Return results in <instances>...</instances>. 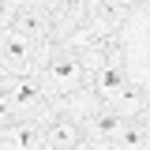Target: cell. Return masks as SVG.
Segmentation results:
<instances>
[{
	"label": "cell",
	"instance_id": "cell-1",
	"mask_svg": "<svg viewBox=\"0 0 150 150\" xmlns=\"http://www.w3.org/2000/svg\"><path fill=\"white\" fill-rule=\"evenodd\" d=\"M79 79H83V64L75 60V53H56L49 60V68H45V86L56 94H68L79 86Z\"/></svg>",
	"mask_w": 150,
	"mask_h": 150
},
{
	"label": "cell",
	"instance_id": "cell-2",
	"mask_svg": "<svg viewBox=\"0 0 150 150\" xmlns=\"http://www.w3.org/2000/svg\"><path fill=\"white\" fill-rule=\"evenodd\" d=\"M0 64H4V75L23 79L26 68H30V41H26V38H19L15 30H8L4 41H0Z\"/></svg>",
	"mask_w": 150,
	"mask_h": 150
},
{
	"label": "cell",
	"instance_id": "cell-3",
	"mask_svg": "<svg viewBox=\"0 0 150 150\" xmlns=\"http://www.w3.org/2000/svg\"><path fill=\"white\" fill-rule=\"evenodd\" d=\"M41 105V83L34 75H23V79H11L8 90H4V109L8 112H26Z\"/></svg>",
	"mask_w": 150,
	"mask_h": 150
},
{
	"label": "cell",
	"instance_id": "cell-4",
	"mask_svg": "<svg viewBox=\"0 0 150 150\" xmlns=\"http://www.w3.org/2000/svg\"><path fill=\"white\" fill-rule=\"evenodd\" d=\"M45 143V135L38 124L30 120H23V124H11V128L4 131V150H38Z\"/></svg>",
	"mask_w": 150,
	"mask_h": 150
},
{
	"label": "cell",
	"instance_id": "cell-5",
	"mask_svg": "<svg viewBox=\"0 0 150 150\" xmlns=\"http://www.w3.org/2000/svg\"><path fill=\"white\" fill-rule=\"evenodd\" d=\"M124 131H128V124H124V116L116 109H105L90 120V139H98V143H116Z\"/></svg>",
	"mask_w": 150,
	"mask_h": 150
},
{
	"label": "cell",
	"instance_id": "cell-6",
	"mask_svg": "<svg viewBox=\"0 0 150 150\" xmlns=\"http://www.w3.org/2000/svg\"><path fill=\"white\" fill-rule=\"evenodd\" d=\"M79 139H83L79 124L64 116V120H56L53 128L45 131V150H75V146H79Z\"/></svg>",
	"mask_w": 150,
	"mask_h": 150
},
{
	"label": "cell",
	"instance_id": "cell-7",
	"mask_svg": "<svg viewBox=\"0 0 150 150\" xmlns=\"http://www.w3.org/2000/svg\"><path fill=\"white\" fill-rule=\"evenodd\" d=\"M124 86H128V75H124V68H120V64L101 68V71H98V79H94V90H98V98H105V101H112Z\"/></svg>",
	"mask_w": 150,
	"mask_h": 150
},
{
	"label": "cell",
	"instance_id": "cell-8",
	"mask_svg": "<svg viewBox=\"0 0 150 150\" xmlns=\"http://www.w3.org/2000/svg\"><path fill=\"white\" fill-rule=\"evenodd\" d=\"M15 34L19 38H45L49 34V19L41 15V11H34V8H26V11H19L15 15Z\"/></svg>",
	"mask_w": 150,
	"mask_h": 150
},
{
	"label": "cell",
	"instance_id": "cell-9",
	"mask_svg": "<svg viewBox=\"0 0 150 150\" xmlns=\"http://www.w3.org/2000/svg\"><path fill=\"white\" fill-rule=\"evenodd\" d=\"M112 109L120 112V116H128V112H139V109H143V90H139V86H124V90L112 98Z\"/></svg>",
	"mask_w": 150,
	"mask_h": 150
},
{
	"label": "cell",
	"instance_id": "cell-10",
	"mask_svg": "<svg viewBox=\"0 0 150 150\" xmlns=\"http://www.w3.org/2000/svg\"><path fill=\"white\" fill-rule=\"evenodd\" d=\"M146 146H150V139H146L143 128H128L120 139H116V150H146Z\"/></svg>",
	"mask_w": 150,
	"mask_h": 150
}]
</instances>
